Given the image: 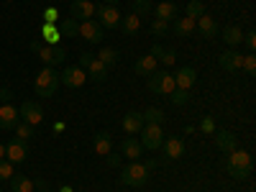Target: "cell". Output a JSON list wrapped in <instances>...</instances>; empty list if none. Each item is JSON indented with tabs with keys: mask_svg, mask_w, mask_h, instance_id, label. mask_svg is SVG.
I'll list each match as a JSON object with an SVG mask.
<instances>
[{
	"mask_svg": "<svg viewBox=\"0 0 256 192\" xmlns=\"http://www.w3.org/2000/svg\"><path fill=\"white\" fill-rule=\"evenodd\" d=\"M80 67L88 72V77L95 80V82H105V80H108V67H105V64L95 54H90V52L80 54Z\"/></svg>",
	"mask_w": 256,
	"mask_h": 192,
	"instance_id": "3",
	"label": "cell"
},
{
	"mask_svg": "<svg viewBox=\"0 0 256 192\" xmlns=\"http://www.w3.org/2000/svg\"><path fill=\"white\" fill-rule=\"evenodd\" d=\"M146 180H148V169L141 162H131L128 166H123V172H120V182L128 184V187H144Z\"/></svg>",
	"mask_w": 256,
	"mask_h": 192,
	"instance_id": "4",
	"label": "cell"
},
{
	"mask_svg": "<svg viewBox=\"0 0 256 192\" xmlns=\"http://www.w3.org/2000/svg\"><path fill=\"white\" fill-rule=\"evenodd\" d=\"M169 100H172V105H177V108H180V105H187V100H190V92L177 88L172 95H169Z\"/></svg>",
	"mask_w": 256,
	"mask_h": 192,
	"instance_id": "36",
	"label": "cell"
},
{
	"mask_svg": "<svg viewBox=\"0 0 256 192\" xmlns=\"http://www.w3.org/2000/svg\"><path fill=\"white\" fill-rule=\"evenodd\" d=\"M216 146L220 148V152L230 154V152H236L238 141H236V136H233L230 131H218V134H216Z\"/></svg>",
	"mask_w": 256,
	"mask_h": 192,
	"instance_id": "23",
	"label": "cell"
},
{
	"mask_svg": "<svg viewBox=\"0 0 256 192\" xmlns=\"http://www.w3.org/2000/svg\"><path fill=\"white\" fill-rule=\"evenodd\" d=\"M59 84H62L59 82V72L54 67H44V70L36 74V80H34V88H36V95L38 98H52L56 92Z\"/></svg>",
	"mask_w": 256,
	"mask_h": 192,
	"instance_id": "2",
	"label": "cell"
},
{
	"mask_svg": "<svg viewBox=\"0 0 256 192\" xmlns=\"http://www.w3.org/2000/svg\"><path fill=\"white\" fill-rule=\"evenodd\" d=\"M16 172H13V164L8 159H0V180H10Z\"/></svg>",
	"mask_w": 256,
	"mask_h": 192,
	"instance_id": "37",
	"label": "cell"
},
{
	"mask_svg": "<svg viewBox=\"0 0 256 192\" xmlns=\"http://www.w3.org/2000/svg\"><path fill=\"white\" fill-rule=\"evenodd\" d=\"M95 3H90V0H74V3L70 6V13L74 16V20L80 18V20H90L92 16H95Z\"/></svg>",
	"mask_w": 256,
	"mask_h": 192,
	"instance_id": "14",
	"label": "cell"
},
{
	"mask_svg": "<svg viewBox=\"0 0 256 192\" xmlns=\"http://www.w3.org/2000/svg\"><path fill=\"white\" fill-rule=\"evenodd\" d=\"M220 36H223V41H226L228 46H238L241 41H244V34H241L238 26H228V28H223Z\"/></svg>",
	"mask_w": 256,
	"mask_h": 192,
	"instance_id": "29",
	"label": "cell"
},
{
	"mask_svg": "<svg viewBox=\"0 0 256 192\" xmlns=\"http://www.w3.org/2000/svg\"><path fill=\"white\" fill-rule=\"evenodd\" d=\"M154 10H156V18H159V20H166V24L180 16V8H177L174 3H159Z\"/></svg>",
	"mask_w": 256,
	"mask_h": 192,
	"instance_id": "26",
	"label": "cell"
},
{
	"mask_svg": "<svg viewBox=\"0 0 256 192\" xmlns=\"http://www.w3.org/2000/svg\"><path fill=\"white\" fill-rule=\"evenodd\" d=\"M26 156H28V146H26V141H10L8 146H6V159L10 162V164H20V162H26Z\"/></svg>",
	"mask_w": 256,
	"mask_h": 192,
	"instance_id": "12",
	"label": "cell"
},
{
	"mask_svg": "<svg viewBox=\"0 0 256 192\" xmlns=\"http://www.w3.org/2000/svg\"><path fill=\"white\" fill-rule=\"evenodd\" d=\"M141 116H144V123H156V126H162V123L166 120V116H164L162 108H148V110L141 113Z\"/></svg>",
	"mask_w": 256,
	"mask_h": 192,
	"instance_id": "32",
	"label": "cell"
},
{
	"mask_svg": "<svg viewBox=\"0 0 256 192\" xmlns=\"http://www.w3.org/2000/svg\"><path fill=\"white\" fill-rule=\"evenodd\" d=\"M18 116H20V120L28 123V126H38L41 120H44V110H41V105L34 102V100H26L24 105H20Z\"/></svg>",
	"mask_w": 256,
	"mask_h": 192,
	"instance_id": "8",
	"label": "cell"
},
{
	"mask_svg": "<svg viewBox=\"0 0 256 192\" xmlns=\"http://www.w3.org/2000/svg\"><path fill=\"white\" fill-rule=\"evenodd\" d=\"M200 16H205V6L200 3V0H192V3L187 6V18H192V20H198Z\"/></svg>",
	"mask_w": 256,
	"mask_h": 192,
	"instance_id": "34",
	"label": "cell"
},
{
	"mask_svg": "<svg viewBox=\"0 0 256 192\" xmlns=\"http://www.w3.org/2000/svg\"><path fill=\"white\" fill-rule=\"evenodd\" d=\"M41 16H44V24H56V20H59V10L54 6L44 8V13H41Z\"/></svg>",
	"mask_w": 256,
	"mask_h": 192,
	"instance_id": "39",
	"label": "cell"
},
{
	"mask_svg": "<svg viewBox=\"0 0 256 192\" xmlns=\"http://www.w3.org/2000/svg\"><path fill=\"white\" fill-rule=\"evenodd\" d=\"M251 166H254V159L248 152H230V156L226 159V169L233 180H248L251 174Z\"/></svg>",
	"mask_w": 256,
	"mask_h": 192,
	"instance_id": "1",
	"label": "cell"
},
{
	"mask_svg": "<svg viewBox=\"0 0 256 192\" xmlns=\"http://www.w3.org/2000/svg\"><path fill=\"white\" fill-rule=\"evenodd\" d=\"M241 67L246 70V74H254V72H256V56H254V54L244 56V62H241Z\"/></svg>",
	"mask_w": 256,
	"mask_h": 192,
	"instance_id": "40",
	"label": "cell"
},
{
	"mask_svg": "<svg viewBox=\"0 0 256 192\" xmlns=\"http://www.w3.org/2000/svg\"><path fill=\"white\" fill-rule=\"evenodd\" d=\"M80 36H84L90 44H98V41L105 38V28L98 24V20L90 18V20H82V24H80Z\"/></svg>",
	"mask_w": 256,
	"mask_h": 192,
	"instance_id": "10",
	"label": "cell"
},
{
	"mask_svg": "<svg viewBox=\"0 0 256 192\" xmlns=\"http://www.w3.org/2000/svg\"><path fill=\"white\" fill-rule=\"evenodd\" d=\"M41 36H44L46 46H59V41H62V34H59L56 24H44L41 26Z\"/></svg>",
	"mask_w": 256,
	"mask_h": 192,
	"instance_id": "25",
	"label": "cell"
},
{
	"mask_svg": "<svg viewBox=\"0 0 256 192\" xmlns=\"http://www.w3.org/2000/svg\"><path fill=\"white\" fill-rule=\"evenodd\" d=\"M141 146L144 148H159L162 146V141H164V131H162V126H156V123H144V128H141Z\"/></svg>",
	"mask_w": 256,
	"mask_h": 192,
	"instance_id": "6",
	"label": "cell"
},
{
	"mask_svg": "<svg viewBox=\"0 0 256 192\" xmlns=\"http://www.w3.org/2000/svg\"><path fill=\"white\" fill-rule=\"evenodd\" d=\"M131 8H134L131 13H136V16L141 18V16H146L148 10H152V0H134Z\"/></svg>",
	"mask_w": 256,
	"mask_h": 192,
	"instance_id": "35",
	"label": "cell"
},
{
	"mask_svg": "<svg viewBox=\"0 0 256 192\" xmlns=\"http://www.w3.org/2000/svg\"><path fill=\"white\" fill-rule=\"evenodd\" d=\"M0 159H6V146L0 144Z\"/></svg>",
	"mask_w": 256,
	"mask_h": 192,
	"instance_id": "49",
	"label": "cell"
},
{
	"mask_svg": "<svg viewBox=\"0 0 256 192\" xmlns=\"http://www.w3.org/2000/svg\"><path fill=\"white\" fill-rule=\"evenodd\" d=\"M200 131H202V134H216V120H212L210 116H208V118H202V123H200Z\"/></svg>",
	"mask_w": 256,
	"mask_h": 192,
	"instance_id": "42",
	"label": "cell"
},
{
	"mask_svg": "<svg viewBox=\"0 0 256 192\" xmlns=\"http://www.w3.org/2000/svg\"><path fill=\"white\" fill-rule=\"evenodd\" d=\"M159 70V59H154L152 54H146V56H141L136 64H134V72L136 74H141V77H148V74H154Z\"/></svg>",
	"mask_w": 256,
	"mask_h": 192,
	"instance_id": "17",
	"label": "cell"
},
{
	"mask_svg": "<svg viewBox=\"0 0 256 192\" xmlns=\"http://www.w3.org/2000/svg\"><path fill=\"white\" fill-rule=\"evenodd\" d=\"M64 128H67V126H64V123H54V128H52V131H54V134H62Z\"/></svg>",
	"mask_w": 256,
	"mask_h": 192,
	"instance_id": "48",
	"label": "cell"
},
{
	"mask_svg": "<svg viewBox=\"0 0 256 192\" xmlns=\"http://www.w3.org/2000/svg\"><path fill=\"white\" fill-rule=\"evenodd\" d=\"M195 28H200V36H205V38H216V36L220 34L216 18H210V16H200V18L195 20Z\"/></svg>",
	"mask_w": 256,
	"mask_h": 192,
	"instance_id": "15",
	"label": "cell"
},
{
	"mask_svg": "<svg viewBox=\"0 0 256 192\" xmlns=\"http://www.w3.org/2000/svg\"><path fill=\"white\" fill-rule=\"evenodd\" d=\"M18 120H20V116H18V110L13 108V105H8V102L0 105V128L10 131V128H16Z\"/></svg>",
	"mask_w": 256,
	"mask_h": 192,
	"instance_id": "16",
	"label": "cell"
},
{
	"mask_svg": "<svg viewBox=\"0 0 256 192\" xmlns=\"http://www.w3.org/2000/svg\"><path fill=\"white\" fill-rule=\"evenodd\" d=\"M38 192H49V190H46V187H44V190H38Z\"/></svg>",
	"mask_w": 256,
	"mask_h": 192,
	"instance_id": "52",
	"label": "cell"
},
{
	"mask_svg": "<svg viewBox=\"0 0 256 192\" xmlns=\"http://www.w3.org/2000/svg\"><path fill=\"white\" fill-rule=\"evenodd\" d=\"M16 136H18V141H28V138L34 136V126L18 120V123H16Z\"/></svg>",
	"mask_w": 256,
	"mask_h": 192,
	"instance_id": "33",
	"label": "cell"
},
{
	"mask_svg": "<svg viewBox=\"0 0 256 192\" xmlns=\"http://www.w3.org/2000/svg\"><path fill=\"white\" fill-rule=\"evenodd\" d=\"M148 54H152L154 59H159V56L164 54V46H162V44H154V46H152V52H148Z\"/></svg>",
	"mask_w": 256,
	"mask_h": 192,
	"instance_id": "44",
	"label": "cell"
},
{
	"mask_svg": "<svg viewBox=\"0 0 256 192\" xmlns=\"http://www.w3.org/2000/svg\"><path fill=\"white\" fill-rule=\"evenodd\" d=\"M244 41H246V46H248L251 52L256 49V34H254V31H251V34H246V36H244Z\"/></svg>",
	"mask_w": 256,
	"mask_h": 192,
	"instance_id": "43",
	"label": "cell"
},
{
	"mask_svg": "<svg viewBox=\"0 0 256 192\" xmlns=\"http://www.w3.org/2000/svg\"><path fill=\"white\" fill-rule=\"evenodd\" d=\"M84 80H88V72H84L82 67H67L59 74V82L67 84V88H82Z\"/></svg>",
	"mask_w": 256,
	"mask_h": 192,
	"instance_id": "11",
	"label": "cell"
},
{
	"mask_svg": "<svg viewBox=\"0 0 256 192\" xmlns=\"http://www.w3.org/2000/svg\"><path fill=\"white\" fill-rule=\"evenodd\" d=\"M59 34H62V38H64V36H67V38H74V36L80 34L77 20H74V18H64L62 24H59Z\"/></svg>",
	"mask_w": 256,
	"mask_h": 192,
	"instance_id": "31",
	"label": "cell"
},
{
	"mask_svg": "<svg viewBox=\"0 0 256 192\" xmlns=\"http://www.w3.org/2000/svg\"><path fill=\"white\" fill-rule=\"evenodd\" d=\"M10 98H13V92H10V90H0V100H3V102H8Z\"/></svg>",
	"mask_w": 256,
	"mask_h": 192,
	"instance_id": "47",
	"label": "cell"
},
{
	"mask_svg": "<svg viewBox=\"0 0 256 192\" xmlns=\"http://www.w3.org/2000/svg\"><path fill=\"white\" fill-rule=\"evenodd\" d=\"M195 82H198V72L192 70V67H182V70L174 74V84H177L180 90H190Z\"/></svg>",
	"mask_w": 256,
	"mask_h": 192,
	"instance_id": "19",
	"label": "cell"
},
{
	"mask_svg": "<svg viewBox=\"0 0 256 192\" xmlns=\"http://www.w3.org/2000/svg\"><path fill=\"white\" fill-rule=\"evenodd\" d=\"M105 3H110V6H113V3H118V0H105Z\"/></svg>",
	"mask_w": 256,
	"mask_h": 192,
	"instance_id": "51",
	"label": "cell"
},
{
	"mask_svg": "<svg viewBox=\"0 0 256 192\" xmlns=\"http://www.w3.org/2000/svg\"><path fill=\"white\" fill-rule=\"evenodd\" d=\"M0 192H3V190H0Z\"/></svg>",
	"mask_w": 256,
	"mask_h": 192,
	"instance_id": "53",
	"label": "cell"
},
{
	"mask_svg": "<svg viewBox=\"0 0 256 192\" xmlns=\"http://www.w3.org/2000/svg\"><path fill=\"white\" fill-rule=\"evenodd\" d=\"M92 148H95V154H98V156H108V154H110V148H113V138H110V134H108V131H100V134L95 136V141H92Z\"/></svg>",
	"mask_w": 256,
	"mask_h": 192,
	"instance_id": "21",
	"label": "cell"
},
{
	"mask_svg": "<svg viewBox=\"0 0 256 192\" xmlns=\"http://www.w3.org/2000/svg\"><path fill=\"white\" fill-rule=\"evenodd\" d=\"M141 128H144V116H141V113H136V110L126 113V118H123V131H126V134L136 136Z\"/></svg>",
	"mask_w": 256,
	"mask_h": 192,
	"instance_id": "22",
	"label": "cell"
},
{
	"mask_svg": "<svg viewBox=\"0 0 256 192\" xmlns=\"http://www.w3.org/2000/svg\"><path fill=\"white\" fill-rule=\"evenodd\" d=\"M98 59L105 64V67H113V64H118V59H120V54H118V49H110V46H102L100 52H98Z\"/></svg>",
	"mask_w": 256,
	"mask_h": 192,
	"instance_id": "30",
	"label": "cell"
},
{
	"mask_svg": "<svg viewBox=\"0 0 256 192\" xmlns=\"http://www.w3.org/2000/svg\"><path fill=\"white\" fill-rule=\"evenodd\" d=\"M59 192H74V190H72V187H70V184H64V187H62V190H59Z\"/></svg>",
	"mask_w": 256,
	"mask_h": 192,
	"instance_id": "50",
	"label": "cell"
},
{
	"mask_svg": "<svg viewBox=\"0 0 256 192\" xmlns=\"http://www.w3.org/2000/svg\"><path fill=\"white\" fill-rule=\"evenodd\" d=\"M162 148H164L166 159H182V156H184V141H182L180 136H169V138L164 136Z\"/></svg>",
	"mask_w": 256,
	"mask_h": 192,
	"instance_id": "13",
	"label": "cell"
},
{
	"mask_svg": "<svg viewBox=\"0 0 256 192\" xmlns=\"http://www.w3.org/2000/svg\"><path fill=\"white\" fill-rule=\"evenodd\" d=\"M120 28H123V34H126V36H134V34H138V31H141V18H138L136 13H128V16H123V18H120Z\"/></svg>",
	"mask_w": 256,
	"mask_h": 192,
	"instance_id": "24",
	"label": "cell"
},
{
	"mask_svg": "<svg viewBox=\"0 0 256 192\" xmlns=\"http://www.w3.org/2000/svg\"><path fill=\"white\" fill-rule=\"evenodd\" d=\"M166 31H169V24H166V20L154 18V24H152V34H154V36H164Z\"/></svg>",
	"mask_w": 256,
	"mask_h": 192,
	"instance_id": "38",
	"label": "cell"
},
{
	"mask_svg": "<svg viewBox=\"0 0 256 192\" xmlns=\"http://www.w3.org/2000/svg\"><path fill=\"white\" fill-rule=\"evenodd\" d=\"M95 16H98V24L102 26V28H118L120 26V13H118V8H113V6H98L95 8Z\"/></svg>",
	"mask_w": 256,
	"mask_h": 192,
	"instance_id": "7",
	"label": "cell"
},
{
	"mask_svg": "<svg viewBox=\"0 0 256 192\" xmlns=\"http://www.w3.org/2000/svg\"><path fill=\"white\" fill-rule=\"evenodd\" d=\"M38 59L46 64V67H54L56 70V64H64V59H67V52H64L62 46H46L38 52Z\"/></svg>",
	"mask_w": 256,
	"mask_h": 192,
	"instance_id": "9",
	"label": "cell"
},
{
	"mask_svg": "<svg viewBox=\"0 0 256 192\" xmlns=\"http://www.w3.org/2000/svg\"><path fill=\"white\" fill-rule=\"evenodd\" d=\"M8 182L13 192H34V180H28L26 174H13Z\"/></svg>",
	"mask_w": 256,
	"mask_h": 192,
	"instance_id": "27",
	"label": "cell"
},
{
	"mask_svg": "<svg viewBox=\"0 0 256 192\" xmlns=\"http://www.w3.org/2000/svg\"><path fill=\"white\" fill-rule=\"evenodd\" d=\"M241 62H244V56H241L238 52H233V49H228V52L220 54V67H223L226 72H236V70H241Z\"/></svg>",
	"mask_w": 256,
	"mask_h": 192,
	"instance_id": "20",
	"label": "cell"
},
{
	"mask_svg": "<svg viewBox=\"0 0 256 192\" xmlns=\"http://www.w3.org/2000/svg\"><path fill=\"white\" fill-rule=\"evenodd\" d=\"M120 152H123V156H126V159L138 162V159H141V154H144V146H141V141H138V138H123V141H120Z\"/></svg>",
	"mask_w": 256,
	"mask_h": 192,
	"instance_id": "18",
	"label": "cell"
},
{
	"mask_svg": "<svg viewBox=\"0 0 256 192\" xmlns=\"http://www.w3.org/2000/svg\"><path fill=\"white\" fill-rule=\"evenodd\" d=\"M118 164H120V156L110 152V154H108V166H118Z\"/></svg>",
	"mask_w": 256,
	"mask_h": 192,
	"instance_id": "45",
	"label": "cell"
},
{
	"mask_svg": "<svg viewBox=\"0 0 256 192\" xmlns=\"http://www.w3.org/2000/svg\"><path fill=\"white\" fill-rule=\"evenodd\" d=\"M198 28H195V20H192V18H177L174 20V34L177 36H192V34H195Z\"/></svg>",
	"mask_w": 256,
	"mask_h": 192,
	"instance_id": "28",
	"label": "cell"
},
{
	"mask_svg": "<svg viewBox=\"0 0 256 192\" xmlns=\"http://www.w3.org/2000/svg\"><path fill=\"white\" fill-rule=\"evenodd\" d=\"M41 49H44V41H38V38H36V41H31V52H36V54H38Z\"/></svg>",
	"mask_w": 256,
	"mask_h": 192,
	"instance_id": "46",
	"label": "cell"
},
{
	"mask_svg": "<svg viewBox=\"0 0 256 192\" xmlns=\"http://www.w3.org/2000/svg\"><path fill=\"white\" fill-rule=\"evenodd\" d=\"M159 59L166 64V67H172V64L177 62V52H174V49H164V54H162Z\"/></svg>",
	"mask_w": 256,
	"mask_h": 192,
	"instance_id": "41",
	"label": "cell"
},
{
	"mask_svg": "<svg viewBox=\"0 0 256 192\" xmlns=\"http://www.w3.org/2000/svg\"><path fill=\"white\" fill-rule=\"evenodd\" d=\"M148 90L156 92V95H172V92L177 90V84H174V74H169L166 70L148 74Z\"/></svg>",
	"mask_w": 256,
	"mask_h": 192,
	"instance_id": "5",
	"label": "cell"
}]
</instances>
